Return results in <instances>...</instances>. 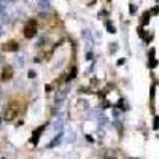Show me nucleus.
Listing matches in <instances>:
<instances>
[{
    "label": "nucleus",
    "instance_id": "obj_1",
    "mask_svg": "<svg viewBox=\"0 0 159 159\" xmlns=\"http://www.w3.org/2000/svg\"><path fill=\"white\" fill-rule=\"evenodd\" d=\"M22 111V103L19 100H11L7 103V107L3 110V118L5 121H13L19 113Z\"/></svg>",
    "mask_w": 159,
    "mask_h": 159
},
{
    "label": "nucleus",
    "instance_id": "obj_2",
    "mask_svg": "<svg viewBox=\"0 0 159 159\" xmlns=\"http://www.w3.org/2000/svg\"><path fill=\"white\" fill-rule=\"evenodd\" d=\"M35 34H37V21L30 19L27 24L24 25V37L25 38H34Z\"/></svg>",
    "mask_w": 159,
    "mask_h": 159
},
{
    "label": "nucleus",
    "instance_id": "obj_3",
    "mask_svg": "<svg viewBox=\"0 0 159 159\" xmlns=\"http://www.w3.org/2000/svg\"><path fill=\"white\" fill-rule=\"evenodd\" d=\"M18 48H19V45H18V42H15V40H10V42H7L2 46V49L5 52H15V51H18Z\"/></svg>",
    "mask_w": 159,
    "mask_h": 159
},
{
    "label": "nucleus",
    "instance_id": "obj_4",
    "mask_svg": "<svg viewBox=\"0 0 159 159\" xmlns=\"http://www.w3.org/2000/svg\"><path fill=\"white\" fill-rule=\"evenodd\" d=\"M11 78H13V69L10 65H5L3 70H2V75H0V80H2V81H8Z\"/></svg>",
    "mask_w": 159,
    "mask_h": 159
},
{
    "label": "nucleus",
    "instance_id": "obj_5",
    "mask_svg": "<svg viewBox=\"0 0 159 159\" xmlns=\"http://www.w3.org/2000/svg\"><path fill=\"white\" fill-rule=\"evenodd\" d=\"M45 127H46V126H40L38 129H35V130H34V134H32V139H30V143H32V145H37V142H38L40 135H42V132L45 130Z\"/></svg>",
    "mask_w": 159,
    "mask_h": 159
},
{
    "label": "nucleus",
    "instance_id": "obj_6",
    "mask_svg": "<svg viewBox=\"0 0 159 159\" xmlns=\"http://www.w3.org/2000/svg\"><path fill=\"white\" fill-rule=\"evenodd\" d=\"M148 21H150V13H145L143 18H142V24H143V25H147Z\"/></svg>",
    "mask_w": 159,
    "mask_h": 159
},
{
    "label": "nucleus",
    "instance_id": "obj_7",
    "mask_svg": "<svg viewBox=\"0 0 159 159\" xmlns=\"http://www.w3.org/2000/svg\"><path fill=\"white\" fill-rule=\"evenodd\" d=\"M107 30H108L110 34H115V32H116V29L113 27V24H111V22H107Z\"/></svg>",
    "mask_w": 159,
    "mask_h": 159
},
{
    "label": "nucleus",
    "instance_id": "obj_8",
    "mask_svg": "<svg viewBox=\"0 0 159 159\" xmlns=\"http://www.w3.org/2000/svg\"><path fill=\"white\" fill-rule=\"evenodd\" d=\"M105 159H118V157H116V154L113 151H108L107 154H105Z\"/></svg>",
    "mask_w": 159,
    "mask_h": 159
},
{
    "label": "nucleus",
    "instance_id": "obj_9",
    "mask_svg": "<svg viewBox=\"0 0 159 159\" xmlns=\"http://www.w3.org/2000/svg\"><path fill=\"white\" fill-rule=\"evenodd\" d=\"M75 75H76V67H73V69H72V73L67 76V80L70 81V80H73V78H75Z\"/></svg>",
    "mask_w": 159,
    "mask_h": 159
},
{
    "label": "nucleus",
    "instance_id": "obj_10",
    "mask_svg": "<svg viewBox=\"0 0 159 159\" xmlns=\"http://www.w3.org/2000/svg\"><path fill=\"white\" fill-rule=\"evenodd\" d=\"M153 127H154V129H157V127H159V118H157V116L154 118V126H153Z\"/></svg>",
    "mask_w": 159,
    "mask_h": 159
},
{
    "label": "nucleus",
    "instance_id": "obj_11",
    "mask_svg": "<svg viewBox=\"0 0 159 159\" xmlns=\"http://www.w3.org/2000/svg\"><path fill=\"white\" fill-rule=\"evenodd\" d=\"M135 10H137L135 5H130V13H135Z\"/></svg>",
    "mask_w": 159,
    "mask_h": 159
}]
</instances>
